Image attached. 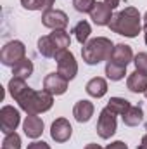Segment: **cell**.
<instances>
[{"label":"cell","mask_w":147,"mask_h":149,"mask_svg":"<svg viewBox=\"0 0 147 149\" xmlns=\"http://www.w3.org/2000/svg\"><path fill=\"white\" fill-rule=\"evenodd\" d=\"M68 80L59 73H49L43 78V90H47L52 95H62L68 90Z\"/></svg>","instance_id":"obj_10"},{"label":"cell","mask_w":147,"mask_h":149,"mask_svg":"<svg viewBox=\"0 0 147 149\" xmlns=\"http://www.w3.org/2000/svg\"><path fill=\"white\" fill-rule=\"evenodd\" d=\"M69 23V17L64 10H59V9H50V10H45L42 14V24L45 28H50V30H66Z\"/></svg>","instance_id":"obj_8"},{"label":"cell","mask_w":147,"mask_h":149,"mask_svg":"<svg viewBox=\"0 0 147 149\" xmlns=\"http://www.w3.org/2000/svg\"><path fill=\"white\" fill-rule=\"evenodd\" d=\"M109 30L121 37L135 38L142 31V16L135 7H125L123 10L116 12L109 23Z\"/></svg>","instance_id":"obj_1"},{"label":"cell","mask_w":147,"mask_h":149,"mask_svg":"<svg viewBox=\"0 0 147 149\" xmlns=\"http://www.w3.org/2000/svg\"><path fill=\"white\" fill-rule=\"evenodd\" d=\"M133 64H135V70L137 71L147 74V52H139L133 57Z\"/></svg>","instance_id":"obj_27"},{"label":"cell","mask_w":147,"mask_h":149,"mask_svg":"<svg viewBox=\"0 0 147 149\" xmlns=\"http://www.w3.org/2000/svg\"><path fill=\"white\" fill-rule=\"evenodd\" d=\"M125 74H126V68L125 66H119V64H116L112 61L106 63V76L111 81H119V80L125 78Z\"/></svg>","instance_id":"obj_22"},{"label":"cell","mask_w":147,"mask_h":149,"mask_svg":"<svg viewBox=\"0 0 147 149\" xmlns=\"http://www.w3.org/2000/svg\"><path fill=\"white\" fill-rule=\"evenodd\" d=\"M85 90H87V94H88L90 97L101 99V97H104V95L107 94V81H106V78H102V76H95V78H92V80L87 83Z\"/></svg>","instance_id":"obj_16"},{"label":"cell","mask_w":147,"mask_h":149,"mask_svg":"<svg viewBox=\"0 0 147 149\" xmlns=\"http://www.w3.org/2000/svg\"><path fill=\"white\" fill-rule=\"evenodd\" d=\"M95 0H73V5H74V9L78 10V12H92V9L95 7Z\"/></svg>","instance_id":"obj_26"},{"label":"cell","mask_w":147,"mask_h":149,"mask_svg":"<svg viewBox=\"0 0 147 149\" xmlns=\"http://www.w3.org/2000/svg\"><path fill=\"white\" fill-rule=\"evenodd\" d=\"M50 37L55 42L59 52H61V50H66V49L71 45V37H69V33H68L66 30H54V31L50 33Z\"/></svg>","instance_id":"obj_23"},{"label":"cell","mask_w":147,"mask_h":149,"mask_svg":"<svg viewBox=\"0 0 147 149\" xmlns=\"http://www.w3.org/2000/svg\"><path fill=\"white\" fill-rule=\"evenodd\" d=\"M137 149H147V134L142 137V141H140V144L137 146Z\"/></svg>","instance_id":"obj_33"},{"label":"cell","mask_w":147,"mask_h":149,"mask_svg":"<svg viewBox=\"0 0 147 149\" xmlns=\"http://www.w3.org/2000/svg\"><path fill=\"white\" fill-rule=\"evenodd\" d=\"M146 99H147V90H146Z\"/></svg>","instance_id":"obj_36"},{"label":"cell","mask_w":147,"mask_h":149,"mask_svg":"<svg viewBox=\"0 0 147 149\" xmlns=\"http://www.w3.org/2000/svg\"><path fill=\"white\" fill-rule=\"evenodd\" d=\"M71 135H73V127H71V123L66 118H57V120L52 121V125H50V137L55 142H59V144L68 142L71 139Z\"/></svg>","instance_id":"obj_9"},{"label":"cell","mask_w":147,"mask_h":149,"mask_svg":"<svg viewBox=\"0 0 147 149\" xmlns=\"http://www.w3.org/2000/svg\"><path fill=\"white\" fill-rule=\"evenodd\" d=\"M2 149H21V137H19V134H16V132L7 134L3 137Z\"/></svg>","instance_id":"obj_25"},{"label":"cell","mask_w":147,"mask_h":149,"mask_svg":"<svg viewBox=\"0 0 147 149\" xmlns=\"http://www.w3.org/2000/svg\"><path fill=\"white\" fill-rule=\"evenodd\" d=\"M55 63H57V73L62 74L68 81H71L73 78H76L78 74V63H76V57L71 50H61L55 57Z\"/></svg>","instance_id":"obj_5"},{"label":"cell","mask_w":147,"mask_h":149,"mask_svg":"<svg viewBox=\"0 0 147 149\" xmlns=\"http://www.w3.org/2000/svg\"><path fill=\"white\" fill-rule=\"evenodd\" d=\"M16 102L26 114H40L52 108L54 95L49 94L47 90H33L31 87H28Z\"/></svg>","instance_id":"obj_2"},{"label":"cell","mask_w":147,"mask_h":149,"mask_svg":"<svg viewBox=\"0 0 147 149\" xmlns=\"http://www.w3.org/2000/svg\"><path fill=\"white\" fill-rule=\"evenodd\" d=\"M112 9L109 5H106L104 2H97L95 7L90 12V19L97 24V26H109L111 19H112Z\"/></svg>","instance_id":"obj_11"},{"label":"cell","mask_w":147,"mask_h":149,"mask_svg":"<svg viewBox=\"0 0 147 149\" xmlns=\"http://www.w3.org/2000/svg\"><path fill=\"white\" fill-rule=\"evenodd\" d=\"M130 101H126L125 97H111L109 102H107V108H109L111 111H114L116 114H119V116H123L125 113L130 109Z\"/></svg>","instance_id":"obj_24"},{"label":"cell","mask_w":147,"mask_h":149,"mask_svg":"<svg viewBox=\"0 0 147 149\" xmlns=\"http://www.w3.org/2000/svg\"><path fill=\"white\" fill-rule=\"evenodd\" d=\"M19 123H21V113H19V109H16L14 106H3L0 109V128H2V132L5 135L16 132Z\"/></svg>","instance_id":"obj_7"},{"label":"cell","mask_w":147,"mask_h":149,"mask_svg":"<svg viewBox=\"0 0 147 149\" xmlns=\"http://www.w3.org/2000/svg\"><path fill=\"white\" fill-rule=\"evenodd\" d=\"M119 2H121V0H104V3L109 5L111 9H116V7L119 5Z\"/></svg>","instance_id":"obj_32"},{"label":"cell","mask_w":147,"mask_h":149,"mask_svg":"<svg viewBox=\"0 0 147 149\" xmlns=\"http://www.w3.org/2000/svg\"><path fill=\"white\" fill-rule=\"evenodd\" d=\"M106 149H128V146H126L123 141H114V142H111Z\"/></svg>","instance_id":"obj_31"},{"label":"cell","mask_w":147,"mask_h":149,"mask_svg":"<svg viewBox=\"0 0 147 149\" xmlns=\"http://www.w3.org/2000/svg\"><path fill=\"white\" fill-rule=\"evenodd\" d=\"M38 3H40V10L45 12V10H50L52 9V5L55 3V0H40Z\"/></svg>","instance_id":"obj_30"},{"label":"cell","mask_w":147,"mask_h":149,"mask_svg":"<svg viewBox=\"0 0 147 149\" xmlns=\"http://www.w3.org/2000/svg\"><path fill=\"white\" fill-rule=\"evenodd\" d=\"M94 111H95L94 104H92L90 101H87V99H81V101H78V102L74 104L73 116L78 123H87V121H90V118L94 116Z\"/></svg>","instance_id":"obj_14"},{"label":"cell","mask_w":147,"mask_h":149,"mask_svg":"<svg viewBox=\"0 0 147 149\" xmlns=\"http://www.w3.org/2000/svg\"><path fill=\"white\" fill-rule=\"evenodd\" d=\"M144 40H146V45H147V12L144 14Z\"/></svg>","instance_id":"obj_34"},{"label":"cell","mask_w":147,"mask_h":149,"mask_svg":"<svg viewBox=\"0 0 147 149\" xmlns=\"http://www.w3.org/2000/svg\"><path fill=\"white\" fill-rule=\"evenodd\" d=\"M85 149H104V148H101L99 144H94V142H90V144H87V146H85Z\"/></svg>","instance_id":"obj_35"},{"label":"cell","mask_w":147,"mask_h":149,"mask_svg":"<svg viewBox=\"0 0 147 149\" xmlns=\"http://www.w3.org/2000/svg\"><path fill=\"white\" fill-rule=\"evenodd\" d=\"M40 0H21V5L26 10H40Z\"/></svg>","instance_id":"obj_28"},{"label":"cell","mask_w":147,"mask_h":149,"mask_svg":"<svg viewBox=\"0 0 147 149\" xmlns=\"http://www.w3.org/2000/svg\"><path fill=\"white\" fill-rule=\"evenodd\" d=\"M121 118L126 127H139L144 121V109H142V106H130V109Z\"/></svg>","instance_id":"obj_18"},{"label":"cell","mask_w":147,"mask_h":149,"mask_svg":"<svg viewBox=\"0 0 147 149\" xmlns=\"http://www.w3.org/2000/svg\"><path fill=\"white\" fill-rule=\"evenodd\" d=\"M26 57V47L21 40H10L2 47L0 52V63L3 66H10L14 68L19 61H23Z\"/></svg>","instance_id":"obj_4"},{"label":"cell","mask_w":147,"mask_h":149,"mask_svg":"<svg viewBox=\"0 0 147 149\" xmlns=\"http://www.w3.org/2000/svg\"><path fill=\"white\" fill-rule=\"evenodd\" d=\"M112 49H114V43L109 38L106 37L92 38L81 47V57L88 66H95V64H101L104 61H109Z\"/></svg>","instance_id":"obj_3"},{"label":"cell","mask_w":147,"mask_h":149,"mask_svg":"<svg viewBox=\"0 0 147 149\" xmlns=\"http://www.w3.org/2000/svg\"><path fill=\"white\" fill-rule=\"evenodd\" d=\"M23 130L30 139H38L43 134V120L38 114H28L23 121Z\"/></svg>","instance_id":"obj_13"},{"label":"cell","mask_w":147,"mask_h":149,"mask_svg":"<svg viewBox=\"0 0 147 149\" xmlns=\"http://www.w3.org/2000/svg\"><path fill=\"white\" fill-rule=\"evenodd\" d=\"M37 49H38V52H40L43 57H55V56L59 54V49H57L55 42L52 40L50 35H45V37L38 38Z\"/></svg>","instance_id":"obj_17"},{"label":"cell","mask_w":147,"mask_h":149,"mask_svg":"<svg viewBox=\"0 0 147 149\" xmlns=\"http://www.w3.org/2000/svg\"><path fill=\"white\" fill-rule=\"evenodd\" d=\"M73 33H74V38L81 43V45H85L87 42H88V38H90V33H92V28H90V24H88V21H80V23H76L73 28Z\"/></svg>","instance_id":"obj_21"},{"label":"cell","mask_w":147,"mask_h":149,"mask_svg":"<svg viewBox=\"0 0 147 149\" xmlns=\"http://www.w3.org/2000/svg\"><path fill=\"white\" fill-rule=\"evenodd\" d=\"M7 88H9L10 97H12L14 101H17V99L24 94V90L28 88V85H26V80H21V78H14V76H12V78L9 80Z\"/></svg>","instance_id":"obj_20"},{"label":"cell","mask_w":147,"mask_h":149,"mask_svg":"<svg viewBox=\"0 0 147 149\" xmlns=\"http://www.w3.org/2000/svg\"><path fill=\"white\" fill-rule=\"evenodd\" d=\"M33 73V63H31V59H28V57H24L23 61H19L14 68H12V74H14V78H21V80H26V78H30Z\"/></svg>","instance_id":"obj_19"},{"label":"cell","mask_w":147,"mask_h":149,"mask_svg":"<svg viewBox=\"0 0 147 149\" xmlns=\"http://www.w3.org/2000/svg\"><path fill=\"white\" fill-rule=\"evenodd\" d=\"M109 61L126 68L130 63H133V50H132V47L126 45V43H116L114 49H112Z\"/></svg>","instance_id":"obj_12"},{"label":"cell","mask_w":147,"mask_h":149,"mask_svg":"<svg viewBox=\"0 0 147 149\" xmlns=\"http://www.w3.org/2000/svg\"><path fill=\"white\" fill-rule=\"evenodd\" d=\"M126 87L130 92L133 94H146L147 90V74L140 73V71H133V73L128 74V80H126Z\"/></svg>","instance_id":"obj_15"},{"label":"cell","mask_w":147,"mask_h":149,"mask_svg":"<svg viewBox=\"0 0 147 149\" xmlns=\"http://www.w3.org/2000/svg\"><path fill=\"white\" fill-rule=\"evenodd\" d=\"M28 149H52V148L47 142H43V141H35V142L28 144Z\"/></svg>","instance_id":"obj_29"},{"label":"cell","mask_w":147,"mask_h":149,"mask_svg":"<svg viewBox=\"0 0 147 149\" xmlns=\"http://www.w3.org/2000/svg\"><path fill=\"white\" fill-rule=\"evenodd\" d=\"M116 113L111 111L109 108L106 106L102 111L99 113V120H97V134L101 139H111L114 134H116V128H118V121H116Z\"/></svg>","instance_id":"obj_6"}]
</instances>
